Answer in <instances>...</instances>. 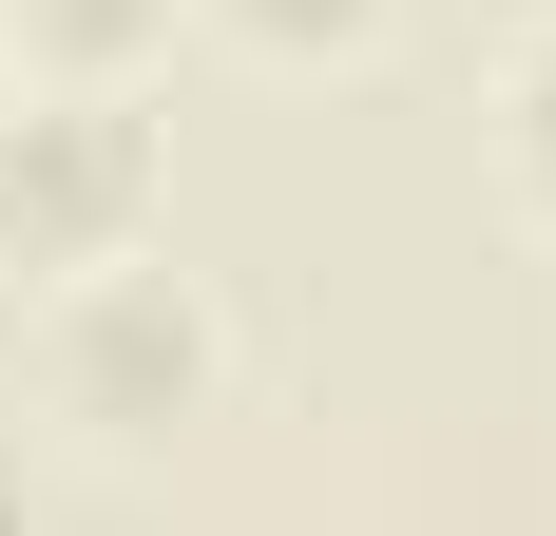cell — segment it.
<instances>
[{
    "mask_svg": "<svg viewBox=\"0 0 556 536\" xmlns=\"http://www.w3.org/2000/svg\"><path fill=\"white\" fill-rule=\"evenodd\" d=\"M230 365H250V326H230V288L192 250H97V268H58L39 288V403L77 441H115V460H154V441H192L230 403Z\"/></svg>",
    "mask_w": 556,
    "mask_h": 536,
    "instance_id": "obj_1",
    "label": "cell"
},
{
    "mask_svg": "<svg viewBox=\"0 0 556 536\" xmlns=\"http://www.w3.org/2000/svg\"><path fill=\"white\" fill-rule=\"evenodd\" d=\"M173 212V154L115 77H0V288H58V268L135 250Z\"/></svg>",
    "mask_w": 556,
    "mask_h": 536,
    "instance_id": "obj_2",
    "label": "cell"
},
{
    "mask_svg": "<svg viewBox=\"0 0 556 536\" xmlns=\"http://www.w3.org/2000/svg\"><path fill=\"white\" fill-rule=\"evenodd\" d=\"M173 20H192V0H0V58H20V77H115V97H135V77L173 58Z\"/></svg>",
    "mask_w": 556,
    "mask_h": 536,
    "instance_id": "obj_3",
    "label": "cell"
},
{
    "mask_svg": "<svg viewBox=\"0 0 556 536\" xmlns=\"http://www.w3.org/2000/svg\"><path fill=\"white\" fill-rule=\"evenodd\" d=\"M230 58H269V77H365L403 39V0H192Z\"/></svg>",
    "mask_w": 556,
    "mask_h": 536,
    "instance_id": "obj_4",
    "label": "cell"
},
{
    "mask_svg": "<svg viewBox=\"0 0 556 536\" xmlns=\"http://www.w3.org/2000/svg\"><path fill=\"white\" fill-rule=\"evenodd\" d=\"M500 192L556 230V39H518V77H500Z\"/></svg>",
    "mask_w": 556,
    "mask_h": 536,
    "instance_id": "obj_5",
    "label": "cell"
},
{
    "mask_svg": "<svg viewBox=\"0 0 556 536\" xmlns=\"http://www.w3.org/2000/svg\"><path fill=\"white\" fill-rule=\"evenodd\" d=\"M0 536H39V460H20V422H0Z\"/></svg>",
    "mask_w": 556,
    "mask_h": 536,
    "instance_id": "obj_6",
    "label": "cell"
},
{
    "mask_svg": "<svg viewBox=\"0 0 556 536\" xmlns=\"http://www.w3.org/2000/svg\"><path fill=\"white\" fill-rule=\"evenodd\" d=\"M0 77H20V58H0Z\"/></svg>",
    "mask_w": 556,
    "mask_h": 536,
    "instance_id": "obj_7",
    "label": "cell"
}]
</instances>
